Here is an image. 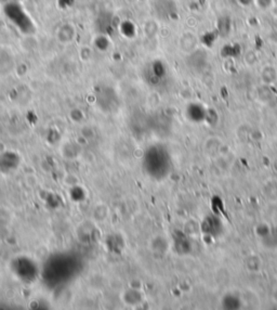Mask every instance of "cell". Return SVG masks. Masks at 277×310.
<instances>
[{
  "instance_id": "obj_3",
  "label": "cell",
  "mask_w": 277,
  "mask_h": 310,
  "mask_svg": "<svg viewBox=\"0 0 277 310\" xmlns=\"http://www.w3.org/2000/svg\"><path fill=\"white\" fill-rule=\"evenodd\" d=\"M12 270L17 278L25 282L35 281L39 275L38 266L27 257H18L12 261Z\"/></svg>"
},
{
  "instance_id": "obj_5",
  "label": "cell",
  "mask_w": 277,
  "mask_h": 310,
  "mask_svg": "<svg viewBox=\"0 0 277 310\" xmlns=\"http://www.w3.org/2000/svg\"><path fill=\"white\" fill-rule=\"evenodd\" d=\"M163 74H165V68L163 63L161 61H154L145 72V77L147 78L148 82L155 84L159 78L163 77Z\"/></svg>"
},
{
  "instance_id": "obj_2",
  "label": "cell",
  "mask_w": 277,
  "mask_h": 310,
  "mask_svg": "<svg viewBox=\"0 0 277 310\" xmlns=\"http://www.w3.org/2000/svg\"><path fill=\"white\" fill-rule=\"evenodd\" d=\"M48 266L47 269H58V272L48 276L49 281H56V283L69 280L77 272V262L73 259V257L64 255L56 256L55 259L49 262Z\"/></svg>"
},
{
  "instance_id": "obj_9",
  "label": "cell",
  "mask_w": 277,
  "mask_h": 310,
  "mask_svg": "<svg viewBox=\"0 0 277 310\" xmlns=\"http://www.w3.org/2000/svg\"><path fill=\"white\" fill-rule=\"evenodd\" d=\"M95 45L100 51H106L110 48V39L104 35H98L95 39Z\"/></svg>"
},
{
  "instance_id": "obj_10",
  "label": "cell",
  "mask_w": 277,
  "mask_h": 310,
  "mask_svg": "<svg viewBox=\"0 0 277 310\" xmlns=\"http://www.w3.org/2000/svg\"><path fill=\"white\" fill-rule=\"evenodd\" d=\"M103 208H104V206H98V207L95 209V217L97 218V220H101V222H103V220H105V218L107 217V214H109V211H107V208L104 209V211H102Z\"/></svg>"
},
{
  "instance_id": "obj_8",
  "label": "cell",
  "mask_w": 277,
  "mask_h": 310,
  "mask_svg": "<svg viewBox=\"0 0 277 310\" xmlns=\"http://www.w3.org/2000/svg\"><path fill=\"white\" fill-rule=\"evenodd\" d=\"M120 31H121V34H123L125 37H128V38H132L133 36H135V33H137L135 25L130 21H125L121 23Z\"/></svg>"
},
{
  "instance_id": "obj_7",
  "label": "cell",
  "mask_w": 277,
  "mask_h": 310,
  "mask_svg": "<svg viewBox=\"0 0 277 310\" xmlns=\"http://www.w3.org/2000/svg\"><path fill=\"white\" fill-rule=\"evenodd\" d=\"M263 195L266 197V200L271 201L272 203L277 202V182L276 181H267L263 187Z\"/></svg>"
},
{
  "instance_id": "obj_1",
  "label": "cell",
  "mask_w": 277,
  "mask_h": 310,
  "mask_svg": "<svg viewBox=\"0 0 277 310\" xmlns=\"http://www.w3.org/2000/svg\"><path fill=\"white\" fill-rule=\"evenodd\" d=\"M3 13L6 17L16 26L22 34L33 35L36 32L34 21L21 3L16 1H9L3 7Z\"/></svg>"
},
{
  "instance_id": "obj_6",
  "label": "cell",
  "mask_w": 277,
  "mask_h": 310,
  "mask_svg": "<svg viewBox=\"0 0 277 310\" xmlns=\"http://www.w3.org/2000/svg\"><path fill=\"white\" fill-rule=\"evenodd\" d=\"M121 298H123L125 304L129 305V306H134L142 300V294L140 293L139 289L131 288L130 290L125 291Z\"/></svg>"
},
{
  "instance_id": "obj_4",
  "label": "cell",
  "mask_w": 277,
  "mask_h": 310,
  "mask_svg": "<svg viewBox=\"0 0 277 310\" xmlns=\"http://www.w3.org/2000/svg\"><path fill=\"white\" fill-rule=\"evenodd\" d=\"M20 159L16 153L3 151L0 153V171L6 172L16 169L18 166Z\"/></svg>"
}]
</instances>
